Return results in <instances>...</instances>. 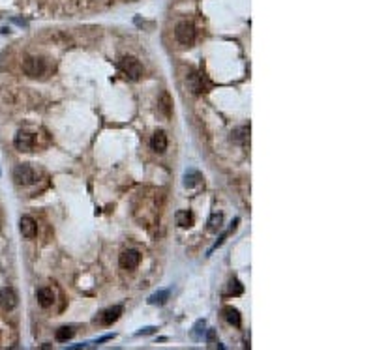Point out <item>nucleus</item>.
I'll list each match as a JSON object with an SVG mask.
<instances>
[{
	"label": "nucleus",
	"instance_id": "1",
	"mask_svg": "<svg viewBox=\"0 0 375 350\" xmlns=\"http://www.w3.org/2000/svg\"><path fill=\"white\" fill-rule=\"evenodd\" d=\"M23 72L30 79H38L47 72V60L44 56H27L23 60Z\"/></svg>",
	"mask_w": 375,
	"mask_h": 350
},
{
	"label": "nucleus",
	"instance_id": "2",
	"mask_svg": "<svg viewBox=\"0 0 375 350\" xmlns=\"http://www.w3.org/2000/svg\"><path fill=\"white\" fill-rule=\"evenodd\" d=\"M13 182L17 186H32L38 182V172L28 163H19L13 169Z\"/></svg>",
	"mask_w": 375,
	"mask_h": 350
},
{
	"label": "nucleus",
	"instance_id": "3",
	"mask_svg": "<svg viewBox=\"0 0 375 350\" xmlns=\"http://www.w3.org/2000/svg\"><path fill=\"white\" fill-rule=\"evenodd\" d=\"M118 68H120V72L124 73L130 81H139L141 75H143V66H141V62H139L135 56H124V58H120Z\"/></svg>",
	"mask_w": 375,
	"mask_h": 350
},
{
	"label": "nucleus",
	"instance_id": "4",
	"mask_svg": "<svg viewBox=\"0 0 375 350\" xmlns=\"http://www.w3.org/2000/svg\"><path fill=\"white\" fill-rule=\"evenodd\" d=\"M175 38L182 45H191L195 41V27L191 21H180L175 27Z\"/></svg>",
	"mask_w": 375,
	"mask_h": 350
},
{
	"label": "nucleus",
	"instance_id": "5",
	"mask_svg": "<svg viewBox=\"0 0 375 350\" xmlns=\"http://www.w3.org/2000/svg\"><path fill=\"white\" fill-rule=\"evenodd\" d=\"M118 262H120V268L132 272V270H135L139 266V262H141V253L137 251V249H126V251H122Z\"/></svg>",
	"mask_w": 375,
	"mask_h": 350
},
{
	"label": "nucleus",
	"instance_id": "6",
	"mask_svg": "<svg viewBox=\"0 0 375 350\" xmlns=\"http://www.w3.org/2000/svg\"><path fill=\"white\" fill-rule=\"evenodd\" d=\"M0 307L4 311H13L17 307V294L15 290L9 287L0 288Z\"/></svg>",
	"mask_w": 375,
	"mask_h": 350
},
{
	"label": "nucleus",
	"instance_id": "7",
	"mask_svg": "<svg viewBox=\"0 0 375 350\" xmlns=\"http://www.w3.org/2000/svg\"><path fill=\"white\" fill-rule=\"evenodd\" d=\"M13 144L19 152H32V146H34V137L28 133V131H17Z\"/></svg>",
	"mask_w": 375,
	"mask_h": 350
},
{
	"label": "nucleus",
	"instance_id": "8",
	"mask_svg": "<svg viewBox=\"0 0 375 350\" xmlns=\"http://www.w3.org/2000/svg\"><path fill=\"white\" fill-rule=\"evenodd\" d=\"M19 231H21V234H23L27 240H32V238L36 236V231H38L36 221L30 216H23L19 219Z\"/></svg>",
	"mask_w": 375,
	"mask_h": 350
},
{
	"label": "nucleus",
	"instance_id": "9",
	"mask_svg": "<svg viewBox=\"0 0 375 350\" xmlns=\"http://www.w3.org/2000/svg\"><path fill=\"white\" fill-rule=\"evenodd\" d=\"M120 314H122V307L115 306V307L105 309L103 313L99 314V318H96V320H99V324H103V326H111V324L116 322V320L120 318Z\"/></svg>",
	"mask_w": 375,
	"mask_h": 350
},
{
	"label": "nucleus",
	"instance_id": "10",
	"mask_svg": "<svg viewBox=\"0 0 375 350\" xmlns=\"http://www.w3.org/2000/svg\"><path fill=\"white\" fill-rule=\"evenodd\" d=\"M36 300H38V304L44 307V309H47V307H51L54 304V292L49 287L38 288Z\"/></svg>",
	"mask_w": 375,
	"mask_h": 350
},
{
	"label": "nucleus",
	"instance_id": "11",
	"mask_svg": "<svg viewBox=\"0 0 375 350\" xmlns=\"http://www.w3.org/2000/svg\"><path fill=\"white\" fill-rule=\"evenodd\" d=\"M150 146L154 152H158V154L165 152V150H167V135H165V131L160 129V131H156V133L152 135Z\"/></svg>",
	"mask_w": 375,
	"mask_h": 350
},
{
	"label": "nucleus",
	"instance_id": "12",
	"mask_svg": "<svg viewBox=\"0 0 375 350\" xmlns=\"http://www.w3.org/2000/svg\"><path fill=\"white\" fill-rule=\"evenodd\" d=\"M186 84L188 88L191 90L193 94H203L205 92V84H203V77L199 75V73L191 72L189 75L186 77Z\"/></svg>",
	"mask_w": 375,
	"mask_h": 350
},
{
	"label": "nucleus",
	"instance_id": "13",
	"mask_svg": "<svg viewBox=\"0 0 375 350\" xmlns=\"http://www.w3.org/2000/svg\"><path fill=\"white\" fill-rule=\"evenodd\" d=\"M158 107H160V111L163 113V117H171V113H173V99H171V96L167 94V92H161V96L160 99H158Z\"/></svg>",
	"mask_w": 375,
	"mask_h": 350
},
{
	"label": "nucleus",
	"instance_id": "14",
	"mask_svg": "<svg viewBox=\"0 0 375 350\" xmlns=\"http://www.w3.org/2000/svg\"><path fill=\"white\" fill-rule=\"evenodd\" d=\"M175 219H177V225L182 227V229H188V227L193 225V214L189 210H179L175 214Z\"/></svg>",
	"mask_w": 375,
	"mask_h": 350
},
{
	"label": "nucleus",
	"instance_id": "15",
	"mask_svg": "<svg viewBox=\"0 0 375 350\" xmlns=\"http://www.w3.org/2000/svg\"><path fill=\"white\" fill-rule=\"evenodd\" d=\"M201 174L195 171V169H188L186 174H184V186H186L188 189H193L197 188L199 184H201Z\"/></svg>",
	"mask_w": 375,
	"mask_h": 350
},
{
	"label": "nucleus",
	"instance_id": "16",
	"mask_svg": "<svg viewBox=\"0 0 375 350\" xmlns=\"http://www.w3.org/2000/svg\"><path fill=\"white\" fill-rule=\"evenodd\" d=\"M169 294H171L169 288L158 290V292H154V294L148 298V304H150V306H163V304L169 300Z\"/></svg>",
	"mask_w": 375,
	"mask_h": 350
},
{
	"label": "nucleus",
	"instance_id": "17",
	"mask_svg": "<svg viewBox=\"0 0 375 350\" xmlns=\"http://www.w3.org/2000/svg\"><path fill=\"white\" fill-rule=\"evenodd\" d=\"M224 313H225V320L231 324V326H234V328H238V326L242 324L240 313H238V311H236L234 307H225Z\"/></svg>",
	"mask_w": 375,
	"mask_h": 350
},
{
	"label": "nucleus",
	"instance_id": "18",
	"mask_svg": "<svg viewBox=\"0 0 375 350\" xmlns=\"http://www.w3.org/2000/svg\"><path fill=\"white\" fill-rule=\"evenodd\" d=\"M233 141H234V143H242V144L248 143V141H250V126H242L238 127V129H234V131H233Z\"/></svg>",
	"mask_w": 375,
	"mask_h": 350
},
{
	"label": "nucleus",
	"instance_id": "19",
	"mask_svg": "<svg viewBox=\"0 0 375 350\" xmlns=\"http://www.w3.org/2000/svg\"><path fill=\"white\" fill-rule=\"evenodd\" d=\"M222 223H224V216L220 214V212H214V214H210L208 217V231L210 233H218L220 229H222Z\"/></svg>",
	"mask_w": 375,
	"mask_h": 350
},
{
	"label": "nucleus",
	"instance_id": "20",
	"mask_svg": "<svg viewBox=\"0 0 375 350\" xmlns=\"http://www.w3.org/2000/svg\"><path fill=\"white\" fill-rule=\"evenodd\" d=\"M73 335H75V332H73L72 326H62V328H58V330H56V333H54V337H56V341H58V343L70 341Z\"/></svg>",
	"mask_w": 375,
	"mask_h": 350
},
{
	"label": "nucleus",
	"instance_id": "21",
	"mask_svg": "<svg viewBox=\"0 0 375 350\" xmlns=\"http://www.w3.org/2000/svg\"><path fill=\"white\" fill-rule=\"evenodd\" d=\"M236 225H238V219H234V221H233V227H231V229H229V231H225V233L222 234V236H220V240H218V242H216L214 245H212V249H210V251H208V255H210V253H212V251H214L216 247H220V245H222V243L225 242V238H227V236H229V234H231L233 231H234V229H236Z\"/></svg>",
	"mask_w": 375,
	"mask_h": 350
},
{
	"label": "nucleus",
	"instance_id": "22",
	"mask_svg": "<svg viewBox=\"0 0 375 350\" xmlns=\"http://www.w3.org/2000/svg\"><path fill=\"white\" fill-rule=\"evenodd\" d=\"M242 285L238 283V279H231V283H229V292H231L233 296H238V294H242Z\"/></svg>",
	"mask_w": 375,
	"mask_h": 350
},
{
	"label": "nucleus",
	"instance_id": "23",
	"mask_svg": "<svg viewBox=\"0 0 375 350\" xmlns=\"http://www.w3.org/2000/svg\"><path fill=\"white\" fill-rule=\"evenodd\" d=\"M205 326H206L205 320H199V322L195 324V328H193V330H195V332H193V337H195V339H201V335L205 333Z\"/></svg>",
	"mask_w": 375,
	"mask_h": 350
},
{
	"label": "nucleus",
	"instance_id": "24",
	"mask_svg": "<svg viewBox=\"0 0 375 350\" xmlns=\"http://www.w3.org/2000/svg\"><path fill=\"white\" fill-rule=\"evenodd\" d=\"M154 330H156L154 326H148V328H143L141 332H137L135 335H148V333H154Z\"/></svg>",
	"mask_w": 375,
	"mask_h": 350
}]
</instances>
